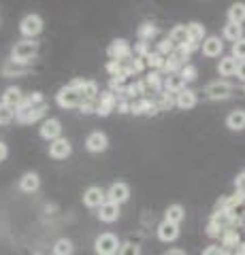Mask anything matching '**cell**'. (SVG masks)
<instances>
[{"label":"cell","mask_w":245,"mask_h":255,"mask_svg":"<svg viewBox=\"0 0 245 255\" xmlns=\"http://www.w3.org/2000/svg\"><path fill=\"white\" fill-rule=\"evenodd\" d=\"M164 60H167V58H164V55H160L158 51H154V53L149 51L147 58H145V64H147L149 68H154V70H162V68H164Z\"/></svg>","instance_id":"33"},{"label":"cell","mask_w":245,"mask_h":255,"mask_svg":"<svg viewBox=\"0 0 245 255\" xmlns=\"http://www.w3.org/2000/svg\"><path fill=\"white\" fill-rule=\"evenodd\" d=\"M23 98H26V96H23L19 87H15V85L6 87L4 94H2V102H4L6 107H11V109H17L21 102H23Z\"/></svg>","instance_id":"17"},{"label":"cell","mask_w":245,"mask_h":255,"mask_svg":"<svg viewBox=\"0 0 245 255\" xmlns=\"http://www.w3.org/2000/svg\"><path fill=\"white\" fill-rule=\"evenodd\" d=\"M237 77L245 81V62H239V70H237Z\"/></svg>","instance_id":"45"},{"label":"cell","mask_w":245,"mask_h":255,"mask_svg":"<svg viewBox=\"0 0 245 255\" xmlns=\"http://www.w3.org/2000/svg\"><path fill=\"white\" fill-rule=\"evenodd\" d=\"M107 147H109V138H107V134L100 130L88 134V138H85V149H88L90 153H102V151H107Z\"/></svg>","instance_id":"10"},{"label":"cell","mask_w":245,"mask_h":255,"mask_svg":"<svg viewBox=\"0 0 245 255\" xmlns=\"http://www.w3.org/2000/svg\"><path fill=\"white\" fill-rule=\"evenodd\" d=\"M188 34H190V41L199 45L205 38V26H201V23H196V21L190 23V26H188Z\"/></svg>","instance_id":"32"},{"label":"cell","mask_w":245,"mask_h":255,"mask_svg":"<svg viewBox=\"0 0 245 255\" xmlns=\"http://www.w3.org/2000/svg\"><path fill=\"white\" fill-rule=\"evenodd\" d=\"M145 85H147V90H152V92H156V94H160L162 92V87H164V79H162V73L160 70H152L145 79Z\"/></svg>","instance_id":"22"},{"label":"cell","mask_w":245,"mask_h":255,"mask_svg":"<svg viewBox=\"0 0 245 255\" xmlns=\"http://www.w3.org/2000/svg\"><path fill=\"white\" fill-rule=\"evenodd\" d=\"M120 255H141V247L137 243H124L120 249Z\"/></svg>","instance_id":"37"},{"label":"cell","mask_w":245,"mask_h":255,"mask_svg":"<svg viewBox=\"0 0 245 255\" xmlns=\"http://www.w3.org/2000/svg\"><path fill=\"white\" fill-rule=\"evenodd\" d=\"M228 21L231 23H241L245 21V4L243 2H235L231 9H228Z\"/></svg>","instance_id":"27"},{"label":"cell","mask_w":245,"mask_h":255,"mask_svg":"<svg viewBox=\"0 0 245 255\" xmlns=\"http://www.w3.org/2000/svg\"><path fill=\"white\" fill-rule=\"evenodd\" d=\"M6 157H9V147H6V142L0 140V162H4Z\"/></svg>","instance_id":"43"},{"label":"cell","mask_w":245,"mask_h":255,"mask_svg":"<svg viewBox=\"0 0 245 255\" xmlns=\"http://www.w3.org/2000/svg\"><path fill=\"white\" fill-rule=\"evenodd\" d=\"M98 219H100L102 223H113V221H117V219H120V204L107 200V202L98 209Z\"/></svg>","instance_id":"15"},{"label":"cell","mask_w":245,"mask_h":255,"mask_svg":"<svg viewBox=\"0 0 245 255\" xmlns=\"http://www.w3.org/2000/svg\"><path fill=\"white\" fill-rule=\"evenodd\" d=\"M70 151H73V147H70V140L64 138V136L49 142V157L51 159H66L70 155Z\"/></svg>","instance_id":"13"},{"label":"cell","mask_w":245,"mask_h":255,"mask_svg":"<svg viewBox=\"0 0 245 255\" xmlns=\"http://www.w3.org/2000/svg\"><path fill=\"white\" fill-rule=\"evenodd\" d=\"M167 255H186V253L181 251V249H171V251H169Z\"/></svg>","instance_id":"46"},{"label":"cell","mask_w":245,"mask_h":255,"mask_svg":"<svg viewBox=\"0 0 245 255\" xmlns=\"http://www.w3.org/2000/svg\"><path fill=\"white\" fill-rule=\"evenodd\" d=\"M53 255H73V251H75V247H73V243L68 241V238H58L56 243H53Z\"/></svg>","instance_id":"29"},{"label":"cell","mask_w":245,"mask_h":255,"mask_svg":"<svg viewBox=\"0 0 245 255\" xmlns=\"http://www.w3.org/2000/svg\"><path fill=\"white\" fill-rule=\"evenodd\" d=\"M107 55L113 62H124V60L132 58V47L126 38H115V41H111V45L107 47Z\"/></svg>","instance_id":"6"},{"label":"cell","mask_w":245,"mask_h":255,"mask_svg":"<svg viewBox=\"0 0 245 255\" xmlns=\"http://www.w3.org/2000/svg\"><path fill=\"white\" fill-rule=\"evenodd\" d=\"M158 34V28L154 26V23H141L139 26V30H137V36H139V41L141 43H149L152 41V38Z\"/></svg>","instance_id":"28"},{"label":"cell","mask_w":245,"mask_h":255,"mask_svg":"<svg viewBox=\"0 0 245 255\" xmlns=\"http://www.w3.org/2000/svg\"><path fill=\"white\" fill-rule=\"evenodd\" d=\"M38 132H41V138L49 140V142L62 138V124H60V119H56V117L45 119V122L41 124V130H38Z\"/></svg>","instance_id":"8"},{"label":"cell","mask_w":245,"mask_h":255,"mask_svg":"<svg viewBox=\"0 0 245 255\" xmlns=\"http://www.w3.org/2000/svg\"><path fill=\"white\" fill-rule=\"evenodd\" d=\"M186 217V211H184V206H179V204H171L167 211H164V221H171V223H181V219Z\"/></svg>","instance_id":"25"},{"label":"cell","mask_w":245,"mask_h":255,"mask_svg":"<svg viewBox=\"0 0 245 255\" xmlns=\"http://www.w3.org/2000/svg\"><path fill=\"white\" fill-rule=\"evenodd\" d=\"M56 102H58V107L60 109H79L81 107V102H83V94L77 90V87L73 85H64V87H60L58 94H56Z\"/></svg>","instance_id":"3"},{"label":"cell","mask_w":245,"mask_h":255,"mask_svg":"<svg viewBox=\"0 0 245 255\" xmlns=\"http://www.w3.org/2000/svg\"><path fill=\"white\" fill-rule=\"evenodd\" d=\"M233 58L245 62V38H241V41H237L233 45Z\"/></svg>","instance_id":"35"},{"label":"cell","mask_w":245,"mask_h":255,"mask_svg":"<svg viewBox=\"0 0 245 255\" xmlns=\"http://www.w3.org/2000/svg\"><path fill=\"white\" fill-rule=\"evenodd\" d=\"M38 53V43L30 41V38H23V41L15 43V47L11 49V62L15 64H28L30 60H34Z\"/></svg>","instance_id":"2"},{"label":"cell","mask_w":245,"mask_h":255,"mask_svg":"<svg viewBox=\"0 0 245 255\" xmlns=\"http://www.w3.org/2000/svg\"><path fill=\"white\" fill-rule=\"evenodd\" d=\"M158 53L164 55V58H169V55L175 53V45H173V43L169 41V38H167V41H162L160 45H158Z\"/></svg>","instance_id":"38"},{"label":"cell","mask_w":245,"mask_h":255,"mask_svg":"<svg viewBox=\"0 0 245 255\" xmlns=\"http://www.w3.org/2000/svg\"><path fill=\"white\" fill-rule=\"evenodd\" d=\"M81 94H83V100H92V102H96V100L100 98L98 83H96V81H85Z\"/></svg>","instance_id":"31"},{"label":"cell","mask_w":245,"mask_h":255,"mask_svg":"<svg viewBox=\"0 0 245 255\" xmlns=\"http://www.w3.org/2000/svg\"><path fill=\"white\" fill-rule=\"evenodd\" d=\"M222 49H224V45L218 36H207L203 41V55H207V58H218L222 53Z\"/></svg>","instance_id":"18"},{"label":"cell","mask_w":245,"mask_h":255,"mask_svg":"<svg viewBox=\"0 0 245 255\" xmlns=\"http://www.w3.org/2000/svg\"><path fill=\"white\" fill-rule=\"evenodd\" d=\"M186 90V81H184V77H181L179 73L177 75H167L164 77V92H169V94H179V92H184Z\"/></svg>","instance_id":"19"},{"label":"cell","mask_w":245,"mask_h":255,"mask_svg":"<svg viewBox=\"0 0 245 255\" xmlns=\"http://www.w3.org/2000/svg\"><path fill=\"white\" fill-rule=\"evenodd\" d=\"M120 249H122L120 238H117L115 234H111V232L100 234L96 241H94V251H96L98 255H117Z\"/></svg>","instance_id":"4"},{"label":"cell","mask_w":245,"mask_h":255,"mask_svg":"<svg viewBox=\"0 0 245 255\" xmlns=\"http://www.w3.org/2000/svg\"><path fill=\"white\" fill-rule=\"evenodd\" d=\"M235 185H237V194H241V196H245V172H241L239 177H237V181H235Z\"/></svg>","instance_id":"41"},{"label":"cell","mask_w":245,"mask_h":255,"mask_svg":"<svg viewBox=\"0 0 245 255\" xmlns=\"http://www.w3.org/2000/svg\"><path fill=\"white\" fill-rule=\"evenodd\" d=\"M231 92H233V87L226 81H213L205 87V94H207L211 100H226L228 96H231Z\"/></svg>","instance_id":"12"},{"label":"cell","mask_w":245,"mask_h":255,"mask_svg":"<svg viewBox=\"0 0 245 255\" xmlns=\"http://www.w3.org/2000/svg\"><path fill=\"white\" fill-rule=\"evenodd\" d=\"M175 105L181 109V111H190V109H194L196 107V94L192 90H184V92H179L177 94V98H175Z\"/></svg>","instance_id":"20"},{"label":"cell","mask_w":245,"mask_h":255,"mask_svg":"<svg viewBox=\"0 0 245 255\" xmlns=\"http://www.w3.org/2000/svg\"><path fill=\"white\" fill-rule=\"evenodd\" d=\"M13 119H15V109L6 107L4 102H0V126H6V124H11Z\"/></svg>","instance_id":"34"},{"label":"cell","mask_w":245,"mask_h":255,"mask_svg":"<svg viewBox=\"0 0 245 255\" xmlns=\"http://www.w3.org/2000/svg\"><path fill=\"white\" fill-rule=\"evenodd\" d=\"M218 70H220L222 77H233V75H237V70H239V64H237V60L233 58V55H228V58L220 60Z\"/></svg>","instance_id":"23"},{"label":"cell","mask_w":245,"mask_h":255,"mask_svg":"<svg viewBox=\"0 0 245 255\" xmlns=\"http://www.w3.org/2000/svg\"><path fill=\"white\" fill-rule=\"evenodd\" d=\"M158 238L162 243H173L179 238V226L177 223H171V221H162L158 226Z\"/></svg>","instance_id":"14"},{"label":"cell","mask_w":245,"mask_h":255,"mask_svg":"<svg viewBox=\"0 0 245 255\" xmlns=\"http://www.w3.org/2000/svg\"><path fill=\"white\" fill-rule=\"evenodd\" d=\"M237 243H239L237 230H226L224 232V247H237Z\"/></svg>","instance_id":"39"},{"label":"cell","mask_w":245,"mask_h":255,"mask_svg":"<svg viewBox=\"0 0 245 255\" xmlns=\"http://www.w3.org/2000/svg\"><path fill=\"white\" fill-rule=\"evenodd\" d=\"M154 105L158 109V113H160V111H169L173 105H175V98H173V94H169V92H160V94H156Z\"/></svg>","instance_id":"26"},{"label":"cell","mask_w":245,"mask_h":255,"mask_svg":"<svg viewBox=\"0 0 245 255\" xmlns=\"http://www.w3.org/2000/svg\"><path fill=\"white\" fill-rule=\"evenodd\" d=\"M19 32H21V36L34 41V36H38L43 32V17L41 15H36V13L26 15V17L19 21Z\"/></svg>","instance_id":"5"},{"label":"cell","mask_w":245,"mask_h":255,"mask_svg":"<svg viewBox=\"0 0 245 255\" xmlns=\"http://www.w3.org/2000/svg\"><path fill=\"white\" fill-rule=\"evenodd\" d=\"M203 255H226L224 251H220V247H209L207 251H205Z\"/></svg>","instance_id":"44"},{"label":"cell","mask_w":245,"mask_h":255,"mask_svg":"<svg viewBox=\"0 0 245 255\" xmlns=\"http://www.w3.org/2000/svg\"><path fill=\"white\" fill-rule=\"evenodd\" d=\"M107 202V191L102 187H88L83 194V204L88 206V209H100L102 204Z\"/></svg>","instance_id":"9"},{"label":"cell","mask_w":245,"mask_h":255,"mask_svg":"<svg viewBox=\"0 0 245 255\" xmlns=\"http://www.w3.org/2000/svg\"><path fill=\"white\" fill-rule=\"evenodd\" d=\"M224 38H228V41H233V43L241 41V38H243V28L239 26V23H231V21H228L224 26Z\"/></svg>","instance_id":"30"},{"label":"cell","mask_w":245,"mask_h":255,"mask_svg":"<svg viewBox=\"0 0 245 255\" xmlns=\"http://www.w3.org/2000/svg\"><path fill=\"white\" fill-rule=\"evenodd\" d=\"M128 198H130V187L126 185V183H122V181L113 183V185L107 189V200H109V202L124 204L126 200H128Z\"/></svg>","instance_id":"11"},{"label":"cell","mask_w":245,"mask_h":255,"mask_svg":"<svg viewBox=\"0 0 245 255\" xmlns=\"http://www.w3.org/2000/svg\"><path fill=\"white\" fill-rule=\"evenodd\" d=\"M179 75L184 77V81H194L196 79V68L192 66V64H184L181 70H179Z\"/></svg>","instance_id":"36"},{"label":"cell","mask_w":245,"mask_h":255,"mask_svg":"<svg viewBox=\"0 0 245 255\" xmlns=\"http://www.w3.org/2000/svg\"><path fill=\"white\" fill-rule=\"evenodd\" d=\"M169 41L175 47H184L190 43V34H188V26H175L169 34Z\"/></svg>","instance_id":"21"},{"label":"cell","mask_w":245,"mask_h":255,"mask_svg":"<svg viewBox=\"0 0 245 255\" xmlns=\"http://www.w3.org/2000/svg\"><path fill=\"white\" fill-rule=\"evenodd\" d=\"M117 113H130V105H128V102H126V100H120V102H117Z\"/></svg>","instance_id":"42"},{"label":"cell","mask_w":245,"mask_h":255,"mask_svg":"<svg viewBox=\"0 0 245 255\" xmlns=\"http://www.w3.org/2000/svg\"><path fill=\"white\" fill-rule=\"evenodd\" d=\"M117 109V96L109 90V92H102L100 98L96 100V115L100 117H109Z\"/></svg>","instance_id":"7"},{"label":"cell","mask_w":245,"mask_h":255,"mask_svg":"<svg viewBox=\"0 0 245 255\" xmlns=\"http://www.w3.org/2000/svg\"><path fill=\"white\" fill-rule=\"evenodd\" d=\"M226 126L231 130H245V111H233L231 115L226 117Z\"/></svg>","instance_id":"24"},{"label":"cell","mask_w":245,"mask_h":255,"mask_svg":"<svg viewBox=\"0 0 245 255\" xmlns=\"http://www.w3.org/2000/svg\"><path fill=\"white\" fill-rule=\"evenodd\" d=\"M38 187H41V177H38L36 172H26L19 179V189L23 194H34Z\"/></svg>","instance_id":"16"},{"label":"cell","mask_w":245,"mask_h":255,"mask_svg":"<svg viewBox=\"0 0 245 255\" xmlns=\"http://www.w3.org/2000/svg\"><path fill=\"white\" fill-rule=\"evenodd\" d=\"M47 113V102L41 92H34L23 98L21 105L15 109V119L19 124H36Z\"/></svg>","instance_id":"1"},{"label":"cell","mask_w":245,"mask_h":255,"mask_svg":"<svg viewBox=\"0 0 245 255\" xmlns=\"http://www.w3.org/2000/svg\"><path fill=\"white\" fill-rule=\"evenodd\" d=\"M79 111H81L83 115H92V113H96V102H92V100H83V102H81V107H79Z\"/></svg>","instance_id":"40"}]
</instances>
